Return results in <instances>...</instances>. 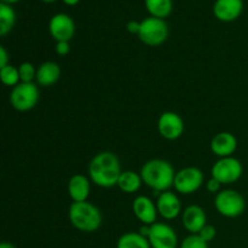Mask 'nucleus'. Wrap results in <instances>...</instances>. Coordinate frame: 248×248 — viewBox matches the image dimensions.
Segmentation results:
<instances>
[{"instance_id":"9","label":"nucleus","mask_w":248,"mask_h":248,"mask_svg":"<svg viewBox=\"0 0 248 248\" xmlns=\"http://www.w3.org/2000/svg\"><path fill=\"white\" fill-rule=\"evenodd\" d=\"M152 248H177L178 247V236L173 228L166 223H154L150 225L149 236Z\"/></svg>"},{"instance_id":"7","label":"nucleus","mask_w":248,"mask_h":248,"mask_svg":"<svg viewBox=\"0 0 248 248\" xmlns=\"http://www.w3.org/2000/svg\"><path fill=\"white\" fill-rule=\"evenodd\" d=\"M39 102V89L35 82H19L12 87L10 103L16 110L28 111Z\"/></svg>"},{"instance_id":"2","label":"nucleus","mask_w":248,"mask_h":248,"mask_svg":"<svg viewBox=\"0 0 248 248\" xmlns=\"http://www.w3.org/2000/svg\"><path fill=\"white\" fill-rule=\"evenodd\" d=\"M143 183L153 189L154 195L159 196L162 191L170 190L173 186L176 172L169 161L162 159H152L140 169Z\"/></svg>"},{"instance_id":"27","label":"nucleus","mask_w":248,"mask_h":248,"mask_svg":"<svg viewBox=\"0 0 248 248\" xmlns=\"http://www.w3.org/2000/svg\"><path fill=\"white\" fill-rule=\"evenodd\" d=\"M222 186L223 184L220 183L219 181H217L216 178L211 177V178L207 181V183H206V189H207L208 193L216 194V195H217L219 191H222Z\"/></svg>"},{"instance_id":"14","label":"nucleus","mask_w":248,"mask_h":248,"mask_svg":"<svg viewBox=\"0 0 248 248\" xmlns=\"http://www.w3.org/2000/svg\"><path fill=\"white\" fill-rule=\"evenodd\" d=\"M157 213L164 219L172 220L182 213V203L178 196L172 191H162L156 199Z\"/></svg>"},{"instance_id":"19","label":"nucleus","mask_w":248,"mask_h":248,"mask_svg":"<svg viewBox=\"0 0 248 248\" xmlns=\"http://www.w3.org/2000/svg\"><path fill=\"white\" fill-rule=\"evenodd\" d=\"M142 184L143 179L140 173L127 170V171L121 172L118 181V188L126 194H133L140 190Z\"/></svg>"},{"instance_id":"26","label":"nucleus","mask_w":248,"mask_h":248,"mask_svg":"<svg viewBox=\"0 0 248 248\" xmlns=\"http://www.w3.org/2000/svg\"><path fill=\"white\" fill-rule=\"evenodd\" d=\"M198 235L203 240V241H206L210 244L211 241H213V240H215L216 235H217V230H216V228L213 227V225L206 224L205 227L201 229V232H199Z\"/></svg>"},{"instance_id":"3","label":"nucleus","mask_w":248,"mask_h":248,"mask_svg":"<svg viewBox=\"0 0 248 248\" xmlns=\"http://www.w3.org/2000/svg\"><path fill=\"white\" fill-rule=\"evenodd\" d=\"M68 218L75 229L82 232H94L102 225V213L89 201L73 202L69 206Z\"/></svg>"},{"instance_id":"15","label":"nucleus","mask_w":248,"mask_h":248,"mask_svg":"<svg viewBox=\"0 0 248 248\" xmlns=\"http://www.w3.org/2000/svg\"><path fill=\"white\" fill-rule=\"evenodd\" d=\"M242 0H216L213 5V14L222 22L235 21L242 14Z\"/></svg>"},{"instance_id":"31","label":"nucleus","mask_w":248,"mask_h":248,"mask_svg":"<svg viewBox=\"0 0 248 248\" xmlns=\"http://www.w3.org/2000/svg\"><path fill=\"white\" fill-rule=\"evenodd\" d=\"M0 248H17L15 246L14 244H11V242H1L0 244Z\"/></svg>"},{"instance_id":"22","label":"nucleus","mask_w":248,"mask_h":248,"mask_svg":"<svg viewBox=\"0 0 248 248\" xmlns=\"http://www.w3.org/2000/svg\"><path fill=\"white\" fill-rule=\"evenodd\" d=\"M16 23V12L11 5L0 4V35L5 36L11 31Z\"/></svg>"},{"instance_id":"18","label":"nucleus","mask_w":248,"mask_h":248,"mask_svg":"<svg viewBox=\"0 0 248 248\" xmlns=\"http://www.w3.org/2000/svg\"><path fill=\"white\" fill-rule=\"evenodd\" d=\"M60 78H61L60 64L53 62V61H47V62H44L43 64L39 65L38 70H36L35 81H36V85H40V86H44V87H48L55 85L56 82L60 80Z\"/></svg>"},{"instance_id":"12","label":"nucleus","mask_w":248,"mask_h":248,"mask_svg":"<svg viewBox=\"0 0 248 248\" xmlns=\"http://www.w3.org/2000/svg\"><path fill=\"white\" fill-rule=\"evenodd\" d=\"M132 212L138 220L142 224L152 225L156 223L157 218V208L156 203L149 199L148 196L140 195L133 200L132 202Z\"/></svg>"},{"instance_id":"4","label":"nucleus","mask_w":248,"mask_h":248,"mask_svg":"<svg viewBox=\"0 0 248 248\" xmlns=\"http://www.w3.org/2000/svg\"><path fill=\"white\" fill-rule=\"evenodd\" d=\"M215 207L223 217L237 218L246 210V201L239 191L225 189L216 195Z\"/></svg>"},{"instance_id":"28","label":"nucleus","mask_w":248,"mask_h":248,"mask_svg":"<svg viewBox=\"0 0 248 248\" xmlns=\"http://www.w3.org/2000/svg\"><path fill=\"white\" fill-rule=\"evenodd\" d=\"M55 51L60 56H67L70 52L69 41H56Z\"/></svg>"},{"instance_id":"16","label":"nucleus","mask_w":248,"mask_h":248,"mask_svg":"<svg viewBox=\"0 0 248 248\" xmlns=\"http://www.w3.org/2000/svg\"><path fill=\"white\" fill-rule=\"evenodd\" d=\"M237 148V140L232 133L219 132L211 140V150L218 157L232 156Z\"/></svg>"},{"instance_id":"33","label":"nucleus","mask_w":248,"mask_h":248,"mask_svg":"<svg viewBox=\"0 0 248 248\" xmlns=\"http://www.w3.org/2000/svg\"><path fill=\"white\" fill-rule=\"evenodd\" d=\"M19 1V0H1L2 4H7V5H11V4H15V2Z\"/></svg>"},{"instance_id":"11","label":"nucleus","mask_w":248,"mask_h":248,"mask_svg":"<svg viewBox=\"0 0 248 248\" xmlns=\"http://www.w3.org/2000/svg\"><path fill=\"white\" fill-rule=\"evenodd\" d=\"M48 31L56 41H69L75 34V23L68 15L57 14L48 22Z\"/></svg>"},{"instance_id":"10","label":"nucleus","mask_w":248,"mask_h":248,"mask_svg":"<svg viewBox=\"0 0 248 248\" xmlns=\"http://www.w3.org/2000/svg\"><path fill=\"white\" fill-rule=\"evenodd\" d=\"M183 119L174 111H165L157 120V131L160 136L167 140H176L184 133Z\"/></svg>"},{"instance_id":"20","label":"nucleus","mask_w":248,"mask_h":248,"mask_svg":"<svg viewBox=\"0 0 248 248\" xmlns=\"http://www.w3.org/2000/svg\"><path fill=\"white\" fill-rule=\"evenodd\" d=\"M116 248H152L149 240L140 232H125L116 241Z\"/></svg>"},{"instance_id":"13","label":"nucleus","mask_w":248,"mask_h":248,"mask_svg":"<svg viewBox=\"0 0 248 248\" xmlns=\"http://www.w3.org/2000/svg\"><path fill=\"white\" fill-rule=\"evenodd\" d=\"M182 224L189 234H199L207 224L205 210L199 205H190L182 212Z\"/></svg>"},{"instance_id":"24","label":"nucleus","mask_w":248,"mask_h":248,"mask_svg":"<svg viewBox=\"0 0 248 248\" xmlns=\"http://www.w3.org/2000/svg\"><path fill=\"white\" fill-rule=\"evenodd\" d=\"M36 70L38 68H35L29 62H23L22 64H19L18 72L21 82H33L36 78Z\"/></svg>"},{"instance_id":"1","label":"nucleus","mask_w":248,"mask_h":248,"mask_svg":"<svg viewBox=\"0 0 248 248\" xmlns=\"http://www.w3.org/2000/svg\"><path fill=\"white\" fill-rule=\"evenodd\" d=\"M121 172L119 157L111 152L98 153L92 157L89 165L90 181L101 188L118 186Z\"/></svg>"},{"instance_id":"32","label":"nucleus","mask_w":248,"mask_h":248,"mask_svg":"<svg viewBox=\"0 0 248 248\" xmlns=\"http://www.w3.org/2000/svg\"><path fill=\"white\" fill-rule=\"evenodd\" d=\"M79 1L80 0H63V2L67 5H69V6H74V5H77Z\"/></svg>"},{"instance_id":"17","label":"nucleus","mask_w":248,"mask_h":248,"mask_svg":"<svg viewBox=\"0 0 248 248\" xmlns=\"http://www.w3.org/2000/svg\"><path fill=\"white\" fill-rule=\"evenodd\" d=\"M91 191V181L84 174H74L68 182V195L73 202L87 201Z\"/></svg>"},{"instance_id":"6","label":"nucleus","mask_w":248,"mask_h":248,"mask_svg":"<svg viewBox=\"0 0 248 248\" xmlns=\"http://www.w3.org/2000/svg\"><path fill=\"white\" fill-rule=\"evenodd\" d=\"M244 173V166L241 161L234 156L220 157L213 164L211 174L213 178L219 181L223 186L232 184L239 181Z\"/></svg>"},{"instance_id":"8","label":"nucleus","mask_w":248,"mask_h":248,"mask_svg":"<svg viewBox=\"0 0 248 248\" xmlns=\"http://www.w3.org/2000/svg\"><path fill=\"white\" fill-rule=\"evenodd\" d=\"M203 184V173L198 167H184L176 172L173 186L177 193L190 195L196 193Z\"/></svg>"},{"instance_id":"29","label":"nucleus","mask_w":248,"mask_h":248,"mask_svg":"<svg viewBox=\"0 0 248 248\" xmlns=\"http://www.w3.org/2000/svg\"><path fill=\"white\" fill-rule=\"evenodd\" d=\"M126 29H127L128 33L137 34L138 35V33H140V22L132 19V21L127 22V24H126Z\"/></svg>"},{"instance_id":"5","label":"nucleus","mask_w":248,"mask_h":248,"mask_svg":"<svg viewBox=\"0 0 248 248\" xmlns=\"http://www.w3.org/2000/svg\"><path fill=\"white\" fill-rule=\"evenodd\" d=\"M138 38L148 46H159L169 38V26L162 18L147 17L140 21V29Z\"/></svg>"},{"instance_id":"30","label":"nucleus","mask_w":248,"mask_h":248,"mask_svg":"<svg viewBox=\"0 0 248 248\" xmlns=\"http://www.w3.org/2000/svg\"><path fill=\"white\" fill-rule=\"evenodd\" d=\"M9 64V53L4 46H0V68H4Z\"/></svg>"},{"instance_id":"23","label":"nucleus","mask_w":248,"mask_h":248,"mask_svg":"<svg viewBox=\"0 0 248 248\" xmlns=\"http://www.w3.org/2000/svg\"><path fill=\"white\" fill-rule=\"evenodd\" d=\"M0 79H1V82L5 86H17L21 82L18 68L11 64H7L6 67L0 68Z\"/></svg>"},{"instance_id":"34","label":"nucleus","mask_w":248,"mask_h":248,"mask_svg":"<svg viewBox=\"0 0 248 248\" xmlns=\"http://www.w3.org/2000/svg\"><path fill=\"white\" fill-rule=\"evenodd\" d=\"M44 2H53V1H56V0H43Z\"/></svg>"},{"instance_id":"25","label":"nucleus","mask_w":248,"mask_h":248,"mask_svg":"<svg viewBox=\"0 0 248 248\" xmlns=\"http://www.w3.org/2000/svg\"><path fill=\"white\" fill-rule=\"evenodd\" d=\"M179 248H208V242L203 241L198 234H190L181 242Z\"/></svg>"},{"instance_id":"21","label":"nucleus","mask_w":248,"mask_h":248,"mask_svg":"<svg viewBox=\"0 0 248 248\" xmlns=\"http://www.w3.org/2000/svg\"><path fill=\"white\" fill-rule=\"evenodd\" d=\"M144 2L148 12L156 18H166L173 9L172 0H144Z\"/></svg>"}]
</instances>
